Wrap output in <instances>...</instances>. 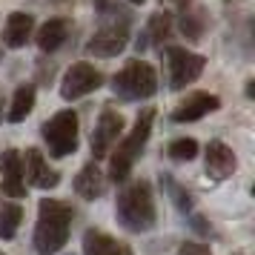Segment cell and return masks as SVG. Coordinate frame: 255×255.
Masks as SVG:
<instances>
[{
  "label": "cell",
  "instance_id": "1",
  "mask_svg": "<svg viewBox=\"0 0 255 255\" xmlns=\"http://www.w3.org/2000/svg\"><path fill=\"white\" fill-rule=\"evenodd\" d=\"M69 227H72V207L58 198H43L37 204V227H35V247L37 255H55L60 253L69 241Z\"/></svg>",
  "mask_w": 255,
  "mask_h": 255
},
{
  "label": "cell",
  "instance_id": "2",
  "mask_svg": "<svg viewBox=\"0 0 255 255\" xmlns=\"http://www.w3.org/2000/svg\"><path fill=\"white\" fill-rule=\"evenodd\" d=\"M115 218L129 232H149L155 227L158 209H155V195H152L149 181L140 178L121 189L115 204Z\"/></svg>",
  "mask_w": 255,
  "mask_h": 255
},
{
  "label": "cell",
  "instance_id": "3",
  "mask_svg": "<svg viewBox=\"0 0 255 255\" xmlns=\"http://www.w3.org/2000/svg\"><path fill=\"white\" fill-rule=\"evenodd\" d=\"M155 112L158 109H140V115L135 118V124L129 129V135L121 143H118V149L112 152V158H109V181H115V184H124L132 172V166L135 161L140 158V152L146 146V140L152 135V124H155Z\"/></svg>",
  "mask_w": 255,
  "mask_h": 255
},
{
  "label": "cell",
  "instance_id": "4",
  "mask_svg": "<svg viewBox=\"0 0 255 255\" xmlns=\"http://www.w3.org/2000/svg\"><path fill=\"white\" fill-rule=\"evenodd\" d=\"M112 92L121 101H146L158 92V72L146 60H129L124 69L112 78Z\"/></svg>",
  "mask_w": 255,
  "mask_h": 255
},
{
  "label": "cell",
  "instance_id": "5",
  "mask_svg": "<svg viewBox=\"0 0 255 255\" xmlns=\"http://www.w3.org/2000/svg\"><path fill=\"white\" fill-rule=\"evenodd\" d=\"M78 112L72 109H60L58 115H52L40 127V135H43V143L49 146V155L52 158H66L78 149Z\"/></svg>",
  "mask_w": 255,
  "mask_h": 255
},
{
  "label": "cell",
  "instance_id": "6",
  "mask_svg": "<svg viewBox=\"0 0 255 255\" xmlns=\"http://www.w3.org/2000/svg\"><path fill=\"white\" fill-rule=\"evenodd\" d=\"M166 58H169V86L175 92L186 89L189 83H195L204 75V66H207L204 55H195V52L181 49V46H169L166 49Z\"/></svg>",
  "mask_w": 255,
  "mask_h": 255
},
{
  "label": "cell",
  "instance_id": "7",
  "mask_svg": "<svg viewBox=\"0 0 255 255\" xmlns=\"http://www.w3.org/2000/svg\"><path fill=\"white\" fill-rule=\"evenodd\" d=\"M101 86H104V72L95 69L92 63L81 60V63H72L66 75L60 78V98L63 101H78V98L95 92Z\"/></svg>",
  "mask_w": 255,
  "mask_h": 255
},
{
  "label": "cell",
  "instance_id": "8",
  "mask_svg": "<svg viewBox=\"0 0 255 255\" xmlns=\"http://www.w3.org/2000/svg\"><path fill=\"white\" fill-rule=\"evenodd\" d=\"M129 43V23H106L104 29H98L89 43H86V52L95 55V58H115L121 55Z\"/></svg>",
  "mask_w": 255,
  "mask_h": 255
},
{
  "label": "cell",
  "instance_id": "9",
  "mask_svg": "<svg viewBox=\"0 0 255 255\" xmlns=\"http://www.w3.org/2000/svg\"><path fill=\"white\" fill-rule=\"evenodd\" d=\"M121 132H124V118L112 112V109H104L101 118H98V124H95V132H92V158H106L109 149L118 143L121 138Z\"/></svg>",
  "mask_w": 255,
  "mask_h": 255
},
{
  "label": "cell",
  "instance_id": "10",
  "mask_svg": "<svg viewBox=\"0 0 255 255\" xmlns=\"http://www.w3.org/2000/svg\"><path fill=\"white\" fill-rule=\"evenodd\" d=\"M0 186L9 198H23L26 195V181H23V158L17 149L0 152Z\"/></svg>",
  "mask_w": 255,
  "mask_h": 255
},
{
  "label": "cell",
  "instance_id": "11",
  "mask_svg": "<svg viewBox=\"0 0 255 255\" xmlns=\"http://www.w3.org/2000/svg\"><path fill=\"white\" fill-rule=\"evenodd\" d=\"M26 169H23V181L35 186V189H55L60 184V172L58 169H52L49 161L43 158V152L40 149H26Z\"/></svg>",
  "mask_w": 255,
  "mask_h": 255
},
{
  "label": "cell",
  "instance_id": "12",
  "mask_svg": "<svg viewBox=\"0 0 255 255\" xmlns=\"http://www.w3.org/2000/svg\"><path fill=\"white\" fill-rule=\"evenodd\" d=\"M221 109V98L218 95H207V92H195L189 95L184 104L175 106L172 121L175 124H192V121H201L209 112H218Z\"/></svg>",
  "mask_w": 255,
  "mask_h": 255
},
{
  "label": "cell",
  "instance_id": "13",
  "mask_svg": "<svg viewBox=\"0 0 255 255\" xmlns=\"http://www.w3.org/2000/svg\"><path fill=\"white\" fill-rule=\"evenodd\" d=\"M204 161H207V175L212 181H224L238 169V158H235L232 146H227L224 140H209Z\"/></svg>",
  "mask_w": 255,
  "mask_h": 255
},
{
  "label": "cell",
  "instance_id": "14",
  "mask_svg": "<svg viewBox=\"0 0 255 255\" xmlns=\"http://www.w3.org/2000/svg\"><path fill=\"white\" fill-rule=\"evenodd\" d=\"M32 29H35V17L26 12H12L6 17V26H3V40L9 49H23L32 37Z\"/></svg>",
  "mask_w": 255,
  "mask_h": 255
},
{
  "label": "cell",
  "instance_id": "15",
  "mask_svg": "<svg viewBox=\"0 0 255 255\" xmlns=\"http://www.w3.org/2000/svg\"><path fill=\"white\" fill-rule=\"evenodd\" d=\"M75 192L81 198H86V201H95V198H101L106 192V181L98 161H89L81 172L75 175Z\"/></svg>",
  "mask_w": 255,
  "mask_h": 255
},
{
  "label": "cell",
  "instance_id": "16",
  "mask_svg": "<svg viewBox=\"0 0 255 255\" xmlns=\"http://www.w3.org/2000/svg\"><path fill=\"white\" fill-rule=\"evenodd\" d=\"M83 255H132V250L124 241L106 235V232L89 230L83 235Z\"/></svg>",
  "mask_w": 255,
  "mask_h": 255
},
{
  "label": "cell",
  "instance_id": "17",
  "mask_svg": "<svg viewBox=\"0 0 255 255\" xmlns=\"http://www.w3.org/2000/svg\"><path fill=\"white\" fill-rule=\"evenodd\" d=\"M69 37V20L66 17H49L46 23L37 29V46L40 52H58Z\"/></svg>",
  "mask_w": 255,
  "mask_h": 255
},
{
  "label": "cell",
  "instance_id": "18",
  "mask_svg": "<svg viewBox=\"0 0 255 255\" xmlns=\"http://www.w3.org/2000/svg\"><path fill=\"white\" fill-rule=\"evenodd\" d=\"M207 12L204 6H198L192 0H181V32H184L189 40H198V37L207 32Z\"/></svg>",
  "mask_w": 255,
  "mask_h": 255
},
{
  "label": "cell",
  "instance_id": "19",
  "mask_svg": "<svg viewBox=\"0 0 255 255\" xmlns=\"http://www.w3.org/2000/svg\"><path fill=\"white\" fill-rule=\"evenodd\" d=\"M35 101H37L35 83H23V86H17V89H14V98H12V106H9V112H6V121H9V124H20V121H26V118L32 115V109H35Z\"/></svg>",
  "mask_w": 255,
  "mask_h": 255
},
{
  "label": "cell",
  "instance_id": "20",
  "mask_svg": "<svg viewBox=\"0 0 255 255\" xmlns=\"http://www.w3.org/2000/svg\"><path fill=\"white\" fill-rule=\"evenodd\" d=\"M20 221H23V207L20 204H0V238L12 241L17 235Z\"/></svg>",
  "mask_w": 255,
  "mask_h": 255
},
{
  "label": "cell",
  "instance_id": "21",
  "mask_svg": "<svg viewBox=\"0 0 255 255\" xmlns=\"http://www.w3.org/2000/svg\"><path fill=\"white\" fill-rule=\"evenodd\" d=\"M169 35H172V14H169V12H155V14H149L143 37H146V40H155V43H163Z\"/></svg>",
  "mask_w": 255,
  "mask_h": 255
},
{
  "label": "cell",
  "instance_id": "22",
  "mask_svg": "<svg viewBox=\"0 0 255 255\" xmlns=\"http://www.w3.org/2000/svg\"><path fill=\"white\" fill-rule=\"evenodd\" d=\"M161 186L166 189V192H169V195H172L175 207L181 209V212H189V209H192V204H195L192 192H186L184 186H178V184H175V178H172V175H166V172H163V175H161Z\"/></svg>",
  "mask_w": 255,
  "mask_h": 255
},
{
  "label": "cell",
  "instance_id": "23",
  "mask_svg": "<svg viewBox=\"0 0 255 255\" xmlns=\"http://www.w3.org/2000/svg\"><path fill=\"white\" fill-rule=\"evenodd\" d=\"M166 155L172 161H192L198 155V140L195 138H178L166 146Z\"/></svg>",
  "mask_w": 255,
  "mask_h": 255
},
{
  "label": "cell",
  "instance_id": "24",
  "mask_svg": "<svg viewBox=\"0 0 255 255\" xmlns=\"http://www.w3.org/2000/svg\"><path fill=\"white\" fill-rule=\"evenodd\" d=\"M178 255H212L207 244H198V241H184L178 247Z\"/></svg>",
  "mask_w": 255,
  "mask_h": 255
},
{
  "label": "cell",
  "instance_id": "25",
  "mask_svg": "<svg viewBox=\"0 0 255 255\" xmlns=\"http://www.w3.org/2000/svg\"><path fill=\"white\" fill-rule=\"evenodd\" d=\"M192 230L198 232V235H212V224H209L207 218H201V215H192Z\"/></svg>",
  "mask_w": 255,
  "mask_h": 255
},
{
  "label": "cell",
  "instance_id": "26",
  "mask_svg": "<svg viewBox=\"0 0 255 255\" xmlns=\"http://www.w3.org/2000/svg\"><path fill=\"white\" fill-rule=\"evenodd\" d=\"M247 98H255V81L247 83Z\"/></svg>",
  "mask_w": 255,
  "mask_h": 255
},
{
  "label": "cell",
  "instance_id": "27",
  "mask_svg": "<svg viewBox=\"0 0 255 255\" xmlns=\"http://www.w3.org/2000/svg\"><path fill=\"white\" fill-rule=\"evenodd\" d=\"M0 121H3V95H0Z\"/></svg>",
  "mask_w": 255,
  "mask_h": 255
},
{
  "label": "cell",
  "instance_id": "28",
  "mask_svg": "<svg viewBox=\"0 0 255 255\" xmlns=\"http://www.w3.org/2000/svg\"><path fill=\"white\" fill-rule=\"evenodd\" d=\"M129 3H135V6H140V3H143V0H129Z\"/></svg>",
  "mask_w": 255,
  "mask_h": 255
},
{
  "label": "cell",
  "instance_id": "29",
  "mask_svg": "<svg viewBox=\"0 0 255 255\" xmlns=\"http://www.w3.org/2000/svg\"><path fill=\"white\" fill-rule=\"evenodd\" d=\"M52 3H63V0H52Z\"/></svg>",
  "mask_w": 255,
  "mask_h": 255
},
{
  "label": "cell",
  "instance_id": "30",
  "mask_svg": "<svg viewBox=\"0 0 255 255\" xmlns=\"http://www.w3.org/2000/svg\"><path fill=\"white\" fill-rule=\"evenodd\" d=\"M0 55H3V52H0Z\"/></svg>",
  "mask_w": 255,
  "mask_h": 255
},
{
  "label": "cell",
  "instance_id": "31",
  "mask_svg": "<svg viewBox=\"0 0 255 255\" xmlns=\"http://www.w3.org/2000/svg\"><path fill=\"white\" fill-rule=\"evenodd\" d=\"M238 255H241V253H238Z\"/></svg>",
  "mask_w": 255,
  "mask_h": 255
},
{
  "label": "cell",
  "instance_id": "32",
  "mask_svg": "<svg viewBox=\"0 0 255 255\" xmlns=\"http://www.w3.org/2000/svg\"><path fill=\"white\" fill-rule=\"evenodd\" d=\"M0 255H3V253H0Z\"/></svg>",
  "mask_w": 255,
  "mask_h": 255
}]
</instances>
